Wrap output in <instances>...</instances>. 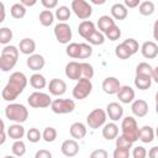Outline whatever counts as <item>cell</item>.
<instances>
[{"mask_svg": "<svg viewBox=\"0 0 158 158\" xmlns=\"http://www.w3.org/2000/svg\"><path fill=\"white\" fill-rule=\"evenodd\" d=\"M27 85V78L22 72H14L7 84L1 91V96L5 101H14L19 98V95L25 90Z\"/></svg>", "mask_w": 158, "mask_h": 158, "instance_id": "cell-1", "label": "cell"}, {"mask_svg": "<svg viewBox=\"0 0 158 158\" xmlns=\"http://www.w3.org/2000/svg\"><path fill=\"white\" fill-rule=\"evenodd\" d=\"M19 52L20 49L15 46H5L1 49V56H0V69L2 72H9L12 69L19 59Z\"/></svg>", "mask_w": 158, "mask_h": 158, "instance_id": "cell-2", "label": "cell"}, {"mask_svg": "<svg viewBox=\"0 0 158 158\" xmlns=\"http://www.w3.org/2000/svg\"><path fill=\"white\" fill-rule=\"evenodd\" d=\"M5 116L10 121L23 123L28 118V110L22 104H9L5 107Z\"/></svg>", "mask_w": 158, "mask_h": 158, "instance_id": "cell-3", "label": "cell"}, {"mask_svg": "<svg viewBox=\"0 0 158 158\" xmlns=\"http://www.w3.org/2000/svg\"><path fill=\"white\" fill-rule=\"evenodd\" d=\"M121 131H122V135L128 138L130 141H132L133 143L136 141H138V132H139V128H138V125H137V121L133 116H126L125 118H122V122H121Z\"/></svg>", "mask_w": 158, "mask_h": 158, "instance_id": "cell-4", "label": "cell"}, {"mask_svg": "<svg viewBox=\"0 0 158 158\" xmlns=\"http://www.w3.org/2000/svg\"><path fill=\"white\" fill-rule=\"evenodd\" d=\"M93 90V83L90 79L88 78H80L79 80H77V84L73 88V98L77 100H83L85 98H88L91 94Z\"/></svg>", "mask_w": 158, "mask_h": 158, "instance_id": "cell-5", "label": "cell"}, {"mask_svg": "<svg viewBox=\"0 0 158 158\" xmlns=\"http://www.w3.org/2000/svg\"><path fill=\"white\" fill-rule=\"evenodd\" d=\"M27 102L31 107H35V109H44V107H48L51 106L52 104V99L48 94L46 93H42V91H35L32 94L28 95L27 98Z\"/></svg>", "mask_w": 158, "mask_h": 158, "instance_id": "cell-6", "label": "cell"}, {"mask_svg": "<svg viewBox=\"0 0 158 158\" xmlns=\"http://www.w3.org/2000/svg\"><path fill=\"white\" fill-rule=\"evenodd\" d=\"M70 9L75 14V16L80 20H88L93 15L91 5L85 0H73Z\"/></svg>", "mask_w": 158, "mask_h": 158, "instance_id": "cell-7", "label": "cell"}, {"mask_svg": "<svg viewBox=\"0 0 158 158\" xmlns=\"http://www.w3.org/2000/svg\"><path fill=\"white\" fill-rule=\"evenodd\" d=\"M107 118V114L102 109H94L88 116H86V123L90 128L96 130L105 125Z\"/></svg>", "mask_w": 158, "mask_h": 158, "instance_id": "cell-8", "label": "cell"}, {"mask_svg": "<svg viewBox=\"0 0 158 158\" xmlns=\"http://www.w3.org/2000/svg\"><path fill=\"white\" fill-rule=\"evenodd\" d=\"M74 109H75V102L72 99H56L51 104V110L58 115L70 114L74 111Z\"/></svg>", "mask_w": 158, "mask_h": 158, "instance_id": "cell-9", "label": "cell"}, {"mask_svg": "<svg viewBox=\"0 0 158 158\" xmlns=\"http://www.w3.org/2000/svg\"><path fill=\"white\" fill-rule=\"evenodd\" d=\"M54 36L56 40L62 44H68L72 40V28L67 22H59L54 26Z\"/></svg>", "mask_w": 158, "mask_h": 158, "instance_id": "cell-10", "label": "cell"}, {"mask_svg": "<svg viewBox=\"0 0 158 158\" xmlns=\"http://www.w3.org/2000/svg\"><path fill=\"white\" fill-rule=\"evenodd\" d=\"M101 88L104 90V93L109 94V95H114L117 94V91L121 88V83L116 77H107L102 80Z\"/></svg>", "mask_w": 158, "mask_h": 158, "instance_id": "cell-11", "label": "cell"}, {"mask_svg": "<svg viewBox=\"0 0 158 158\" xmlns=\"http://www.w3.org/2000/svg\"><path fill=\"white\" fill-rule=\"evenodd\" d=\"M26 64L27 67L33 70V72H38L41 69H43L44 64H46V59L42 54H38V53H33L31 56H28L27 60H26Z\"/></svg>", "mask_w": 158, "mask_h": 158, "instance_id": "cell-12", "label": "cell"}, {"mask_svg": "<svg viewBox=\"0 0 158 158\" xmlns=\"http://www.w3.org/2000/svg\"><path fill=\"white\" fill-rule=\"evenodd\" d=\"M48 90H49V93L52 95L60 96V95L65 94V91H67V84L62 79L53 78V79H51V81L48 84Z\"/></svg>", "mask_w": 158, "mask_h": 158, "instance_id": "cell-13", "label": "cell"}, {"mask_svg": "<svg viewBox=\"0 0 158 158\" xmlns=\"http://www.w3.org/2000/svg\"><path fill=\"white\" fill-rule=\"evenodd\" d=\"M131 111L136 117H144L148 114V104L143 99H136L131 104Z\"/></svg>", "mask_w": 158, "mask_h": 158, "instance_id": "cell-14", "label": "cell"}, {"mask_svg": "<svg viewBox=\"0 0 158 158\" xmlns=\"http://www.w3.org/2000/svg\"><path fill=\"white\" fill-rule=\"evenodd\" d=\"M60 151L65 157H75L79 152V144L74 138L65 139L60 146Z\"/></svg>", "mask_w": 158, "mask_h": 158, "instance_id": "cell-15", "label": "cell"}, {"mask_svg": "<svg viewBox=\"0 0 158 158\" xmlns=\"http://www.w3.org/2000/svg\"><path fill=\"white\" fill-rule=\"evenodd\" d=\"M106 114L111 121H118L123 116V107L118 102H110L106 106Z\"/></svg>", "mask_w": 158, "mask_h": 158, "instance_id": "cell-16", "label": "cell"}, {"mask_svg": "<svg viewBox=\"0 0 158 158\" xmlns=\"http://www.w3.org/2000/svg\"><path fill=\"white\" fill-rule=\"evenodd\" d=\"M141 53L147 59H153L158 56V44L153 41H146L141 46Z\"/></svg>", "mask_w": 158, "mask_h": 158, "instance_id": "cell-17", "label": "cell"}, {"mask_svg": "<svg viewBox=\"0 0 158 158\" xmlns=\"http://www.w3.org/2000/svg\"><path fill=\"white\" fill-rule=\"evenodd\" d=\"M116 95L122 104H131L135 100V90L128 85H121Z\"/></svg>", "mask_w": 158, "mask_h": 158, "instance_id": "cell-18", "label": "cell"}, {"mask_svg": "<svg viewBox=\"0 0 158 158\" xmlns=\"http://www.w3.org/2000/svg\"><path fill=\"white\" fill-rule=\"evenodd\" d=\"M65 75L67 78L72 79V80H79L81 78V68H80V63L73 60L69 62L65 65Z\"/></svg>", "mask_w": 158, "mask_h": 158, "instance_id": "cell-19", "label": "cell"}, {"mask_svg": "<svg viewBox=\"0 0 158 158\" xmlns=\"http://www.w3.org/2000/svg\"><path fill=\"white\" fill-rule=\"evenodd\" d=\"M86 132H88L86 126L83 122H74L69 128V133H70L72 138H74L77 141L83 139L86 136Z\"/></svg>", "mask_w": 158, "mask_h": 158, "instance_id": "cell-20", "label": "cell"}, {"mask_svg": "<svg viewBox=\"0 0 158 158\" xmlns=\"http://www.w3.org/2000/svg\"><path fill=\"white\" fill-rule=\"evenodd\" d=\"M95 30H96L95 23H94L93 21H90V20H83V21L79 23V26H78V32H79V35H80L84 40H86Z\"/></svg>", "mask_w": 158, "mask_h": 158, "instance_id": "cell-21", "label": "cell"}, {"mask_svg": "<svg viewBox=\"0 0 158 158\" xmlns=\"http://www.w3.org/2000/svg\"><path fill=\"white\" fill-rule=\"evenodd\" d=\"M110 11H111V16H112L115 20H118V21L125 20V19L127 17V15H128V10H127V7L125 6V4H120V2L114 4V5L111 6Z\"/></svg>", "mask_w": 158, "mask_h": 158, "instance_id": "cell-22", "label": "cell"}, {"mask_svg": "<svg viewBox=\"0 0 158 158\" xmlns=\"http://www.w3.org/2000/svg\"><path fill=\"white\" fill-rule=\"evenodd\" d=\"M118 136V126L115 123V121L105 123L104 128H102V137L107 141L111 139H116V137Z\"/></svg>", "mask_w": 158, "mask_h": 158, "instance_id": "cell-23", "label": "cell"}, {"mask_svg": "<svg viewBox=\"0 0 158 158\" xmlns=\"http://www.w3.org/2000/svg\"><path fill=\"white\" fill-rule=\"evenodd\" d=\"M19 49L22 54H26V56H31L33 54V52L36 51V42L32 40V38H22L20 41V44H19Z\"/></svg>", "mask_w": 158, "mask_h": 158, "instance_id": "cell-24", "label": "cell"}, {"mask_svg": "<svg viewBox=\"0 0 158 158\" xmlns=\"http://www.w3.org/2000/svg\"><path fill=\"white\" fill-rule=\"evenodd\" d=\"M25 135H26V131H25V128H23V126L21 123L15 122L14 125L9 126V128H7V136L14 141L21 139Z\"/></svg>", "mask_w": 158, "mask_h": 158, "instance_id": "cell-25", "label": "cell"}, {"mask_svg": "<svg viewBox=\"0 0 158 158\" xmlns=\"http://www.w3.org/2000/svg\"><path fill=\"white\" fill-rule=\"evenodd\" d=\"M154 135H156L154 130H153L151 126L144 125V126H142V127L139 128L138 139H139L141 142H143V143H151V142L154 139Z\"/></svg>", "mask_w": 158, "mask_h": 158, "instance_id": "cell-26", "label": "cell"}, {"mask_svg": "<svg viewBox=\"0 0 158 158\" xmlns=\"http://www.w3.org/2000/svg\"><path fill=\"white\" fill-rule=\"evenodd\" d=\"M115 25V19L112 16H109V15H102L99 17L98 20V27H99V31L101 32H106L111 26Z\"/></svg>", "mask_w": 158, "mask_h": 158, "instance_id": "cell-27", "label": "cell"}, {"mask_svg": "<svg viewBox=\"0 0 158 158\" xmlns=\"http://www.w3.org/2000/svg\"><path fill=\"white\" fill-rule=\"evenodd\" d=\"M30 85L35 89H43L47 85V80L42 74L35 73L30 77Z\"/></svg>", "mask_w": 158, "mask_h": 158, "instance_id": "cell-28", "label": "cell"}, {"mask_svg": "<svg viewBox=\"0 0 158 158\" xmlns=\"http://www.w3.org/2000/svg\"><path fill=\"white\" fill-rule=\"evenodd\" d=\"M152 78L151 77H144V75H136L135 78V86L139 90H147L152 85Z\"/></svg>", "mask_w": 158, "mask_h": 158, "instance_id": "cell-29", "label": "cell"}, {"mask_svg": "<svg viewBox=\"0 0 158 158\" xmlns=\"http://www.w3.org/2000/svg\"><path fill=\"white\" fill-rule=\"evenodd\" d=\"M154 10H156V6L152 2V0H146V1L141 2L138 6V12L142 16H151L154 12Z\"/></svg>", "mask_w": 158, "mask_h": 158, "instance_id": "cell-30", "label": "cell"}, {"mask_svg": "<svg viewBox=\"0 0 158 158\" xmlns=\"http://www.w3.org/2000/svg\"><path fill=\"white\" fill-rule=\"evenodd\" d=\"M10 14L14 19H23L26 16V6L22 5L21 2H17V4H14L11 7H10Z\"/></svg>", "mask_w": 158, "mask_h": 158, "instance_id": "cell-31", "label": "cell"}, {"mask_svg": "<svg viewBox=\"0 0 158 158\" xmlns=\"http://www.w3.org/2000/svg\"><path fill=\"white\" fill-rule=\"evenodd\" d=\"M54 14L51 11V10H43V11H41L40 12V23L42 25V26H44V27H48V26H51L52 23H53V21H54Z\"/></svg>", "mask_w": 158, "mask_h": 158, "instance_id": "cell-32", "label": "cell"}, {"mask_svg": "<svg viewBox=\"0 0 158 158\" xmlns=\"http://www.w3.org/2000/svg\"><path fill=\"white\" fill-rule=\"evenodd\" d=\"M70 15H72V9H69L68 6H64V5H63V6L57 7L56 14H54L56 19H57V20H59L60 22H65L67 20H69Z\"/></svg>", "mask_w": 158, "mask_h": 158, "instance_id": "cell-33", "label": "cell"}, {"mask_svg": "<svg viewBox=\"0 0 158 158\" xmlns=\"http://www.w3.org/2000/svg\"><path fill=\"white\" fill-rule=\"evenodd\" d=\"M136 75H144V77H151L153 75V68L149 63L147 62H141L136 67Z\"/></svg>", "mask_w": 158, "mask_h": 158, "instance_id": "cell-34", "label": "cell"}, {"mask_svg": "<svg viewBox=\"0 0 158 158\" xmlns=\"http://www.w3.org/2000/svg\"><path fill=\"white\" fill-rule=\"evenodd\" d=\"M86 41H88L90 44H93V46H100V44H102V43L105 42V35H104V32L95 30V31L86 38Z\"/></svg>", "mask_w": 158, "mask_h": 158, "instance_id": "cell-35", "label": "cell"}, {"mask_svg": "<svg viewBox=\"0 0 158 158\" xmlns=\"http://www.w3.org/2000/svg\"><path fill=\"white\" fill-rule=\"evenodd\" d=\"M11 152L16 157H22L26 153V144L22 139H16L11 146Z\"/></svg>", "mask_w": 158, "mask_h": 158, "instance_id": "cell-36", "label": "cell"}, {"mask_svg": "<svg viewBox=\"0 0 158 158\" xmlns=\"http://www.w3.org/2000/svg\"><path fill=\"white\" fill-rule=\"evenodd\" d=\"M65 53L68 57L70 58H79V54H80V43H77V42H72L67 46L65 48Z\"/></svg>", "mask_w": 158, "mask_h": 158, "instance_id": "cell-37", "label": "cell"}, {"mask_svg": "<svg viewBox=\"0 0 158 158\" xmlns=\"http://www.w3.org/2000/svg\"><path fill=\"white\" fill-rule=\"evenodd\" d=\"M115 54H116V57H118L120 59H128L131 56H132V53L130 52V49L126 47V44L122 42V43H120L118 46H116V48H115Z\"/></svg>", "mask_w": 158, "mask_h": 158, "instance_id": "cell-38", "label": "cell"}, {"mask_svg": "<svg viewBox=\"0 0 158 158\" xmlns=\"http://www.w3.org/2000/svg\"><path fill=\"white\" fill-rule=\"evenodd\" d=\"M57 130L54 127H46L42 132V138L44 142L47 143H51V142H54L56 138H57Z\"/></svg>", "mask_w": 158, "mask_h": 158, "instance_id": "cell-39", "label": "cell"}, {"mask_svg": "<svg viewBox=\"0 0 158 158\" xmlns=\"http://www.w3.org/2000/svg\"><path fill=\"white\" fill-rule=\"evenodd\" d=\"M105 37L109 38L110 41H116V40H118V38L121 37V30H120V27L115 23L114 26H111V27L105 32Z\"/></svg>", "mask_w": 158, "mask_h": 158, "instance_id": "cell-40", "label": "cell"}, {"mask_svg": "<svg viewBox=\"0 0 158 158\" xmlns=\"http://www.w3.org/2000/svg\"><path fill=\"white\" fill-rule=\"evenodd\" d=\"M26 137H27V139H28L31 143H37V142H40V139L42 138V132H40L38 128L32 127V128H30V130L26 132Z\"/></svg>", "mask_w": 158, "mask_h": 158, "instance_id": "cell-41", "label": "cell"}, {"mask_svg": "<svg viewBox=\"0 0 158 158\" xmlns=\"http://www.w3.org/2000/svg\"><path fill=\"white\" fill-rule=\"evenodd\" d=\"M12 40V31L9 27H1L0 28V43L7 44Z\"/></svg>", "mask_w": 158, "mask_h": 158, "instance_id": "cell-42", "label": "cell"}, {"mask_svg": "<svg viewBox=\"0 0 158 158\" xmlns=\"http://www.w3.org/2000/svg\"><path fill=\"white\" fill-rule=\"evenodd\" d=\"M80 68H81V77L83 78L91 79L94 77V68L90 63L83 62V63H80Z\"/></svg>", "mask_w": 158, "mask_h": 158, "instance_id": "cell-43", "label": "cell"}, {"mask_svg": "<svg viewBox=\"0 0 158 158\" xmlns=\"http://www.w3.org/2000/svg\"><path fill=\"white\" fill-rule=\"evenodd\" d=\"M93 54V47L90 43H80V54L79 59H86L91 57Z\"/></svg>", "mask_w": 158, "mask_h": 158, "instance_id": "cell-44", "label": "cell"}, {"mask_svg": "<svg viewBox=\"0 0 158 158\" xmlns=\"http://www.w3.org/2000/svg\"><path fill=\"white\" fill-rule=\"evenodd\" d=\"M132 144H133V142L130 141L128 138H126L123 135L116 137V147H117V148L130 149V148H132Z\"/></svg>", "mask_w": 158, "mask_h": 158, "instance_id": "cell-45", "label": "cell"}, {"mask_svg": "<svg viewBox=\"0 0 158 158\" xmlns=\"http://www.w3.org/2000/svg\"><path fill=\"white\" fill-rule=\"evenodd\" d=\"M123 43H125V44H126V47L130 49V52L132 53V56H133L135 53H137V52H138L139 46H138V42H137L135 38H127V40H125V41H123Z\"/></svg>", "mask_w": 158, "mask_h": 158, "instance_id": "cell-46", "label": "cell"}, {"mask_svg": "<svg viewBox=\"0 0 158 158\" xmlns=\"http://www.w3.org/2000/svg\"><path fill=\"white\" fill-rule=\"evenodd\" d=\"M131 153H130V149H125V148H115L114 153H112V157L114 158H130Z\"/></svg>", "mask_w": 158, "mask_h": 158, "instance_id": "cell-47", "label": "cell"}, {"mask_svg": "<svg viewBox=\"0 0 158 158\" xmlns=\"http://www.w3.org/2000/svg\"><path fill=\"white\" fill-rule=\"evenodd\" d=\"M147 154H148V153H147L146 148L142 147V146H137V147H135L133 151H132V157H133V158H144Z\"/></svg>", "mask_w": 158, "mask_h": 158, "instance_id": "cell-48", "label": "cell"}, {"mask_svg": "<svg viewBox=\"0 0 158 158\" xmlns=\"http://www.w3.org/2000/svg\"><path fill=\"white\" fill-rule=\"evenodd\" d=\"M90 157H91V158H107V157H109V153H107L105 149L100 148V149L93 151V152L90 153Z\"/></svg>", "mask_w": 158, "mask_h": 158, "instance_id": "cell-49", "label": "cell"}, {"mask_svg": "<svg viewBox=\"0 0 158 158\" xmlns=\"http://www.w3.org/2000/svg\"><path fill=\"white\" fill-rule=\"evenodd\" d=\"M41 4H42L47 10H52V9L57 7L58 0H41Z\"/></svg>", "mask_w": 158, "mask_h": 158, "instance_id": "cell-50", "label": "cell"}, {"mask_svg": "<svg viewBox=\"0 0 158 158\" xmlns=\"http://www.w3.org/2000/svg\"><path fill=\"white\" fill-rule=\"evenodd\" d=\"M51 157H52V153L47 149H40L35 154V158H51Z\"/></svg>", "mask_w": 158, "mask_h": 158, "instance_id": "cell-51", "label": "cell"}, {"mask_svg": "<svg viewBox=\"0 0 158 158\" xmlns=\"http://www.w3.org/2000/svg\"><path fill=\"white\" fill-rule=\"evenodd\" d=\"M123 4L127 9H133V7L139 6L141 0H123Z\"/></svg>", "mask_w": 158, "mask_h": 158, "instance_id": "cell-52", "label": "cell"}, {"mask_svg": "<svg viewBox=\"0 0 158 158\" xmlns=\"http://www.w3.org/2000/svg\"><path fill=\"white\" fill-rule=\"evenodd\" d=\"M148 157L149 158H158V146H154L149 149L148 152Z\"/></svg>", "mask_w": 158, "mask_h": 158, "instance_id": "cell-53", "label": "cell"}, {"mask_svg": "<svg viewBox=\"0 0 158 158\" xmlns=\"http://www.w3.org/2000/svg\"><path fill=\"white\" fill-rule=\"evenodd\" d=\"M6 141V133H5V122L1 121V139H0V144L2 146Z\"/></svg>", "mask_w": 158, "mask_h": 158, "instance_id": "cell-54", "label": "cell"}, {"mask_svg": "<svg viewBox=\"0 0 158 158\" xmlns=\"http://www.w3.org/2000/svg\"><path fill=\"white\" fill-rule=\"evenodd\" d=\"M20 2H21L22 5H25L26 7H31V6L36 5L37 0H20Z\"/></svg>", "mask_w": 158, "mask_h": 158, "instance_id": "cell-55", "label": "cell"}, {"mask_svg": "<svg viewBox=\"0 0 158 158\" xmlns=\"http://www.w3.org/2000/svg\"><path fill=\"white\" fill-rule=\"evenodd\" d=\"M153 38L158 42V20H156V22L153 25Z\"/></svg>", "mask_w": 158, "mask_h": 158, "instance_id": "cell-56", "label": "cell"}, {"mask_svg": "<svg viewBox=\"0 0 158 158\" xmlns=\"http://www.w3.org/2000/svg\"><path fill=\"white\" fill-rule=\"evenodd\" d=\"M152 79L158 84V65L156 68H153V75H152Z\"/></svg>", "mask_w": 158, "mask_h": 158, "instance_id": "cell-57", "label": "cell"}, {"mask_svg": "<svg viewBox=\"0 0 158 158\" xmlns=\"http://www.w3.org/2000/svg\"><path fill=\"white\" fill-rule=\"evenodd\" d=\"M5 20V5H4V2L1 4V20H0V22H2Z\"/></svg>", "mask_w": 158, "mask_h": 158, "instance_id": "cell-58", "label": "cell"}, {"mask_svg": "<svg viewBox=\"0 0 158 158\" xmlns=\"http://www.w3.org/2000/svg\"><path fill=\"white\" fill-rule=\"evenodd\" d=\"M90 2H93L94 5H102L106 2V0H90Z\"/></svg>", "mask_w": 158, "mask_h": 158, "instance_id": "cell-59", "label": "cell"}, {"mask_svg": "<svg viewBox=\"0 0 158 158\" xmlns=\"http://www.w3.org/2000/svg\"><path fill=\"white\" fill-rule=\"evenodd\" d=\"M156 104H158V91L156 93Z\"/></svg>", "mask_w": 158, "mask_h": 158, "instance_id": "cell-60", "label": "cell"}, {"mask_svg": "<svg viewBox=\"0 0 158 158\" xmlns=\"http://www.w3.org/2000/svg\"><path fill=\"white\" fill-rule=\"evenodd\" d=\"M156 112H157V115H158V104H156Z\"/></svg>", "mask_w": 158, "mask_h": 158, "instance_id": "cell-61", "label": "cell"}, {"mask_svg": "<svg viewBox=\"0 0 158 158\" xmlns=\"http://www.w3.org/2000/svg\"><path fill=\"white\" fill-rule=\"evenodd\" d=\"M156 136H157V138H158V126H157V128H156Z\"/></svg>", "mask_w": 158, "mask_h": 158, "instance_id": "cell-62", "label": "cell"}]
</instances>
